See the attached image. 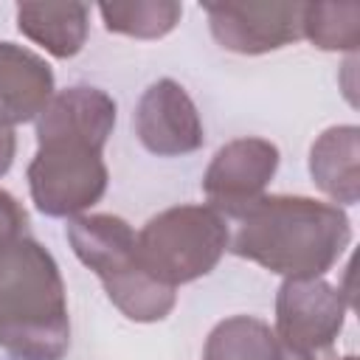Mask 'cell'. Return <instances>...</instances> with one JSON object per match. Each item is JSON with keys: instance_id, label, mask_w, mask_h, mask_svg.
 I'll list each match as a JSON object with an SVG mask.
<instances>
[{"instance_id": "6da1fadb", "label": "cell", "mask_w": 360, "mask_h": 360, "mask_svg": "<svg viewBox=\"0 0 360 360\" xmlns=\"http://www.w3.org/2000/svg\"><path fill=\"white\" fill-rule=\"evenodd\" d=\"M115 127L110 93L76 84L53 93L37 118V155L28 188L45 217H79L107 191L104 146Z\"/></svg>"}, {"instance_id": "7a4b0ae2", "label": "cell", "mask_w": 360, "mask_h": 360, "mask_svg": "<svg viewBox=\"0 0 360 360\" xmlns=\"http://www.w3.org/2000/svg\"><path fill=\"white\" fill-rule=\"evenodd\" d=\"M233 222L228 250L284 278H321L352 242L343 208L301 194H262Z\"/></svg>"}, {"instance_id": "3957f363", "label": "cell", "mask_w": 360, "mask_h": 360, "mask_svg": "<svg viewBox=\"0 0 360 360\" xmlns=\"http://www.w3.org/2000/svg\"><path fill=\"white\" fill-rule=\"evenodd\" d=\"M70 346L65 281L31 233L0 248V349L17 360H62Z\"/></svg>"}, {"instance_id": "277c9868", "label": "cell", "mask_w": 360, "mask_h": 360, "mask_svg": "<svg viewBox=\"0 0 360 360\" xmlns=\"http://www.w3.org/2000/svg\"><path fill=\"white\" fill-rule=\"evenodd\" d=\"M68 242L129 321L155 323L174 309V287L155 281L143 270L135 250V231L127 219L115 214H79L68 222Z\"/></svg>"}, {"instance_id": "5b68a950", "label": "cell", "mask_w": 360, "mask_h": 360, "mask_svg": "<svg viewBox=\"0 0 360 360\" xmlns=\"http://www.w3.org/2000/svg\"><path fill=\"white\" fill-rule=\"evenodd\" d=\"M228 219L211 205L166 208L135 233V250L143 270L174 290L177 284L208 276L228 250Z\"/></svg>"}, {"instance_id": "8992f818", "label": "cell", "mask_w": 360, "mask_h": 360, "mask_svg": "<svg viewBox=\"0 0 360 360\" xmlns=\"http://www.w3.org/2000/svg\"><path fill=\"white\" fill-rule=\"evenodd\" d=\"M349 298L323 278H284L276 292V338L284 360H318L346 321Z\"/></svg>"}, {"instance_id": "52a82bcc", "label": "cell", "mask_w": 360, "mask_h": 360, "mask_svg": "<svg viewBox=\"0 0 360 360\" xmlns=\"http://www.w3.org/2000/svg\"><path fill=\"white\" fill-rule=\"evenodd\" d=\"M208 28L219 48L259 56L301 39L304 3L287 0H225L202 3Z\"/></svg>"}, {"instance_id": "ba28073f", "label": "cell", "mask_w": 360, "mask_h": 360, "mask_svg": "<svg viewBox=\"0 0 360 360\" xmlns=\"http://www.w3.org/2000/svg\"><path fill=\"white\" fill-rule=\"evenodd\" d=\"M278 158V146L267 138H236L219 146L202 174L208 205L231 222L264 194L267 183L276 177Z\"/></svg>"}, {"instance_id": "9c48e42d", "label": "cell", "mask_w": 360, "mask_h": 360, "mask_svg": "<svg viewBox=\"0 0 360 360\" xmlns=\"http://www.w3.org/2000/svg\"><path fill=\"white\" fill-rule=\"evenodd\" d=\"M132 127L143 149L158 158L191 155L205 143L200 112L174 79H158L143 90L132 112Z\"/></svg>"}, {"instance_id": "30bf717a", "label": "cell", "mask_w": 360, "mask_h": 360, "mask_svg": "<svg viewBox=\"0 0 360 360\" xmlns=\"http://www.w3.org/2000/svg\"><path fill=\"white\" fill-rule=\"evenodd\" d=\"M53 98L51 65L17 42H0V124L17 127L39 118Z\"/></svg>"}, {"instance_id": "8fae6325", "label": "cell", "mask_w": 360, "mask_h": 360, "mask_svg": "<svg viewBox=\"0 0 360 360\" xmlns=\"http://www.w3.org/2000/svg\"><path fill=\"white\" fill-rule=\"evenodd\" d=\"M357 158H360V129L354 124L329 127L326 132L318 135V141L309 149L312 183L335 202L354 205L360 197Z\"/></svg>"}, {"instance_id": "7c38bea8", "label": "cell", "mask_w": 360, "mask_h": 360, "mask_svg": "<svg viewBox=\"0 0 360 360\" xmlns=\"http://www.w3.org/2000/svg\"><path fill=\"white\" fill-rule=\"evenodd\" d=\"M17 28L56 59L76 56L90 31V8L84 3H20Z\"/></svg>"}, {"instance_id": "4fadbf2b", "label": "cell", "mask_w": 360, "mask_h": 360, "mask_svg": "<svg viewBox=\"0 0 360 360\" xmlns=\"http://www.w3.org/2000/svg\"><path fill=\"white\" fill-rule=\"evenodd\" d=\"M202 360H284V354L270 323L253 315H233L211 329Z\"/></svg>"}, {"instance_id": "5bb4252c", "label": "cell", "mask_w": 360, "mask_h": 360, "mask_svg": "<svg viewBox=\"0 0 360 360\" xmlns=\"http://www.w3.org/2000/svg\"><path fill=\"white\" fill-rule=\"evenodd\" d=\"M98 14L110 34H124L135 39H160L183 17V6L174 0H129V3H101Z\"/></svg>"}, {"instance_id": "9a60e30c", "label": "cell", "mask_w": 360, "mask_h": 360, "mask_svg": "<svg viewBox=\"0 0 360 360\" xmlns=\"http://www.w3.org/2000/svg\"><path fill=\"white\" fill-rule=\"evenodd\" d=\"M301 37L321 51L354 53L360 42V6L357 3H304Z\"/></svg>"}, {"instance_id": "2e32d148", "label": "cell", "mask_w": 360, "mask_h": 360, "mask_svg": "<svg viewBox=\"0 0 360 360\" xmlns=\"http://www.w3.org/2000/svg\"><path fill=\"white\" fill-rule=\"evenodd\" d=\"M25 233H28V214H25V208L17 202L14 194L0 188V248L17 242Z\"/></svg>"}, {"instance_id": "e0dca14e", "label": "cell", "mask_w": 360, "mask_h": 360, "mask_svg": "<svg viewBox=\"0 0 360 360\" xmlns=\"http://www.w3.org/2000/svg\"><path fill=\"white\" fill-rule=\"evenodd\" d=\"M14 152H17V135H14V127L0 124V177L11 169V163H14Z\"/></svg>"}, {"instance_id": "ac0fdd59", "label": "cell", "mask_w": 360, "mask_h": 360, "mask_svg": "<svg viewBox=\"0 0 360 360\" xmlns=\"http://www.w3.org/2000/svg\"><path fill=\"white\" fill-rule=\"evenodd\" d=\"M340 360H357V357H354V354H349V357H340Z\"/></svg>"}]
</instances>
